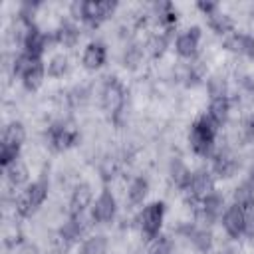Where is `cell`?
<instances>
[{
    "label": "cell",
    "mask_w": 254,
    "mask_h": 254,
    "mask_svg": "<svg viewBox=\"0 0 254 254\" xmlns=\"http://www.w3.org/2000/svg\"><path fill=\"white\" fill-rule=\"evenodd\" d=\"M218 135V125L208 117V113H202L194 119L189 131V147L198 157H212L214 143Z\"/></svg>",
    "instance_id": "obj_1"
},
{
    "label": "cell",
    "mask_w": 254,
    "mask_h": 254,
    "mask_svg": "<svg viewBox=\"0 0 254 254\" xmlns=\"http://www.w3.org/2000/svg\"><path fill=\"white\" fill-rule=\"evenodd\" d=\"M48 192H50V183H48L46 177H40V179L32 181L14 198V210H16V214L22 216V218L32 216L46 202Z\"/></svg>",
    "instance_id": "obj_2"
},
{
    "label": "cell",
    "mask_w": 254,
    "mask_h": 254,
    "mask_svg": "<svg viewBox=\"0 0 254 254\" xmlns=\"http://www.w3.org/2000/svg\"><path fill=\"white\" fill-rule=\"evenodd\" d=\"M101 107L103 111L107 113V117H111L113 121L119 119L123 107H125V87L123 83L111 75L103 81V87H101Z\"/></svg>",
    "instance_id": "obj_3"
},
{
    "label": "cell",
    "mask_w": 254,
    "mask_h": 254,
    "mask_svg": "<svg viewBox=\"0 0 254 254\" xmlns=\"http://www.w3.org/2000/svg\"><path fill=\"white\" fill-rule=\"evenodd\" d=\"M163 220H165V202L163 200H153V202L145 204L137 216L139 230L147 240L161 234Z\"/></svg>",
    "instance_id": "obj_4"
},
{
    "label": "cell",
    "mask_w": 254,
    "mask_h": 254,
    "mask_svg": "<svg viewBox=\"0 0 254 254\" xmlns=\"http://www.w3.org/2000/svg\"><path fill=\"white\" fill-rule=\"evenodd\" d=\"M46 139H48V145L54 151H65V149L77 145L79 131L71 121H56L48 127Z\"/></svg>",
    "instance_id": "obj_5"
},
{
    "label": "cell",
    "mask_w": 254,
    "mask_h": 254,
    "mask_svg": "<svg viewBox=\"0 0 254 254\" xmlns=\"http://www.w3.org/2000/svg\"><path fill=\"white\" fill-rule=\"evenodd\" d=\"M115 0H81V22L89 28H97L117 10Z\"/></svg>",
    "instance_id": "obj_6"
},
{
    "label": "cell",
    "mask_w": 254,
    "mask_h": 254,
    "mask_svg": "<svg viewBox=\"0 0 254 254\" xmlns=\"http://www.w3.org/2000/svg\"><path fill=\"white\" fill-rule=\"evenodd\" d=\"M117 214V200L109 189H103L89 208V218L95 224H109Z\"/></svg>",
    "instance_id": "obj_7"
},
{
    "label": "cell",
    "mask_w": 254,
    "mask_h": 254,
    "mask_svg": "<svg viewBox=\"0 0 254 254\" xmlns=\"http://www.w3.org/2000/svg\"><path fill=\"white\" fill-rule=\"evenodd\" d=\"M200 38H202V32L198 26H190L187 30H183L177 40H175V52L183 58V60H194L196 54H198V46H200Z\"/></svg>",
    "instance_id": "obj_8"
},
{
    "label": "cell",
    "mask_w": 254,
    "mask_h": 254,
    "mask_svg": "<svg viewBox=\"0 0 254 254\" xmlns=\"http://www.w3.org/2000/svg\"><path fill=\"white\" fill-rule=\"evenodd\" d=\"M212 190H216V189H214V175H212V171H208V169H196V171H192L189 189L185 190L187 196L204 198V196H206L208 192H212Z\"/></svg>",
    "instance_id": "obj_9"
},
{
    "label": "cell",
    "mask_w": 254,
    "mask_h": 254,
    "mask_svg": "<svg viewBox=\"0 0 254 254\" xmlns=\"http://www.w3.org/2000/svg\"><path fill=\"white\" fill-rule=\"evenodd\" d=\"M89 228V222L85 218V214H69V218L60 226L58 236L64 238L69 246H73Z\"/></svg>",
    "instance_id": "obj_10"
},
{
    "label": "cell",
    "mask_w": 254,
    "mask_h": 254,
    "mask_svg": "<svg viewBox=\"0 0 254 254\" xmlns=\"http://www.w3.org/2000/svg\"><path fill=\"white\" fill-rule=\"evenodd\" d=\"M52 44H56L54 32H52V34H48V32H44V30H40V28L36 26V28H32V30L28 32V36L24 38L22 48H24V52H28V54L44 56V52H46V50H50V46H52Z\"/></svg>",
    "instance_id": "obj_11"
},
{
    "label": "cell",
    "mask_w": 254,
    "mask_h": 254,
    "mask_svg": "<svg viewBox=\"0 0 254 254\" xmlns=\"http://www.w3.org/2000/svg\"><path fill=\"white\" fill-rule=\"evenodd\" d=\"M240 169L238 159L230 153V151H216L212 153V175L218 179H230L236 175V171Z\"/></svg>",
    "instance_id": "obj_12"
},
{
    "label": "cell",
    "mask_w": 254,
    "mask_h": 254,
    "mask_svg": "<svg viewBox=\"0 0 254 254\" xmlns=\"http://www.w3.org/2000/svg\"><path fill=\"white\" fill-rule=\"evenodd\" d=\"M244 208L238 204H230L226 206V210L222 212V228L230 238H240L244 234Z\"/></svg>",
    "instance_id": "obj_13"
},
{
    "label": "cell",
    "mask_w": 254,
    "mask_h": 254,
    "mask_svg": "<svg viewBox=\"0 0 254 254\" xmlns=\"http://www.w3.org/2000/svg\"><path fill=\"white\" fill-rule=\"evenodd\" d=\"M224 50L238 54V56H246V58H254V36L246 34V32H232L228 36H224L222 42Z\"/></svg>",
    "instance_id": "obj_14"
},
{
    "label": "cell",
    "mask_w": 254,
    "mask_h": 254,
    "mask_svg": "<svg viewBox=\"0 0 254 254\" xmlns=\"http://www.w3.org/2000/svg\"><path fill=\"white\" fill-rule=\"evenodd\" d=\"M107 62V46L101 40H91L81 54V64L85 69H99Z\"/></svg>",
    "instance_id": "obj_15"
},
{
    "label": "cell",
    "mask_w": 254,
    "mask_h": 254,
    "mask_svg": "<svg viewBox=\"0 0 254 254\" xmlns=\"http://www.w3.org/2000/svg\"><path fill=\"white\" fill-rule=\"evenodd\" d=\"M93 204V190L87 183H79L73 187L69 196V214H85Z\"/></svg>",
    "instance_id": "obj_16"
},
{
    "label": "cell",
    "mask_w": 254,
    "mask_h": 254,
    "mask_svg": "<svg viewBox=\"0 0 254 254\" xmlns=\"http://www.w3.org/2000/svg\"><path fill=\"white\" fill-rule=\"evenodd\" d=\"M183 232L187 234V238L190 240V244L198 252L208 254L212 250V232L208 228H202V226H196V224H187L183 228Z\"/></svg>",
    "instance_id": "obj_17"
},
{
    "label": "cell",
    "mask_w": 254,
    "mask_h": 254,
    "mask_svg": "<svg viewBox=\"0 0 254 254\" xmlns=\"http://www.w3.org/2000/svg\"><path fill=\"white\" fill-rule=\"evenodd\" d=\"M54 38H56V44L64 48H73L79 40V28L75 26L73 20H62L60 26L54 30Z\"/></svg>",
    "instance_id": "obj_18"
},
{
    "label": "cell",
    "mask_w": 254,
    "mask_h": 254,
    "mask_svg": "<svg viewBox=\"0 0 254 254\" xmlns=\"http://www.w3.org/2000/svg\"><path fill=\"white\" fill-rule=\"evenodd\" d=\"M169 177L175 183V187H179L181 190H187L189 183H190V177H192V171L187 167V163L183 159L175 157L169 165Z\"/></svg>",
    "instance_id": "obj_19"
},
{
    "label": "cell",
    "mask_w": 254,
    "mask_h": 254,
    "mask_svg": "<svg viewBox=\"0 0 254 254\" xmlns=\"http://www.w3.org/2000/svg\"><path fill=\"white\" fill-rule=\"evenodd\" d=\"M26 141V127L20 121H10L2 129V145L8 147H22Z\"/></svg>",
    "instance_id": "obj_20"
},
{
    "label": "cell",
    "mask_w": 254,
    "mask_h": 254,
    "mask_svg": "<svg viewBox=\"0 0 254 254\" xmlns=\"http://www.w3.org/2000/svg\"><path fill=\"white\" fill-rule=\"evenodd\" d=\"M155 16H157L159 24L165 28V32H171L179 20V14H177V8L173 2H157L155 4Z\"/></svg>",
    "instance_id": "obj_21"
},
{
    "label": "cell",
    "mask_w": 254,
    "mask_h": 254,
    "mask_svg": "<svg viewBox=\"0 0 254 254\" xmlns=\"http://www.w3.org/2000/svg\"><path fill=\"white\" fill-rule=\"evenodd\" d=\"M230 97H218V99H210L208 103V117L220 127L228 121V115H230Z\"/></svg>",
    "instance_id": "obj_22"
},
{
    "label": "cell",
    "mask_w": 254,
    "mask_h": 254,
    "mask_svg": "<svg viewBox=\"0 0 254 254\" xmlns=\"http://www.w3.org/2000/svg\"><path fill=\"white\" fill-rule=\"evenodd\" d=\"M4 175H6L8 185L14 187V189H20V187H28V185H30V183H28L30 173H28V167H26L22 161H16V163H12L10 167H6V169H4Z\"/></svg>",
    "instance_id": "obj_23"
},
{
    "label": "cell",
    "mask_w": 254,
    "mask_h": 254,
    "mask_svg": "<svg viewBox=\"0 0 254 254\" xmlns=\"http://www.w3.org/2000/svg\"><path fill=\"white\" fill-rule=\"evenodd\" d=\"M109 250V240L105 234H91L81 240L79 244V254H107Z\"/></svg>",
    "instance_id": "obj_24"
},
{
    "label": "cell",
    "mask_w": 254,
    "mask_h": 254,
    "mask_svg": "<svg viewBox=\"0 0 254 254\" xmlns=\"http://www.w3.org/2000/svg\"><path fill=\"white\" fill-rule=\"evenodd\" d=\"M206 22H208V26H210L216 34H220V36H228V34L234 32V20H232V16L226 14V12H222V10H218V12H214L212 16H208Z\"/></svg>",
    "instance_id": "obj_25"
},
{
    "label": "cell",
    "mask_w": 254,
    "mask_h": 254,
    "mask_svg": "<svg viewBox=\"0 0 254 254\" xmlns=\"http://www.w3.org/2000/svg\"><path fill=\"white\" fill-rule=\"evenodd\" d=\"M149 194V181L145 177H135L131 183H129V189H127V198L133 206L137 204H143V200L147 198Z\"/></svg>",
    "instance_id": "obj_26"
},
{
    "label": "cell",
    "mask_w": 254,
    "mask_h": 254,
    "mask_svg": "<svg viewBox=\"0 0 254 254\" xmlns=\"http://www.w3.org/2000/svg\"><path fill=\"white\" fill-rule=\"evenodd\" d=\"M44 77H46V65H44V62H42V64H36L34 67H30L28 71H24V73L20 75L22 85H24L28 91H36V89L44 83Z\"/></svg>",
    "instance_id": "obj_27"
},
{
    "label": "cell",
    "mask_w": 254,
    "mask_h": 254,
    "mask_svg": "<svg viewBox=\"0 0 254 254\" xmlns=\"http://www.w3.org/2000/svg\"><path fill=\"white\" fill-rule=\"evenodd\" d=\"M200 204L206 212H210L216 220L222 216V212L226 210V200H224V194H220L218 190H212L208 192L204 198H200Z\"/></svg>",
    "instance_id": "obj_28"
},
{
    "label": "cell",
    "mask_w": 254,
    "mask_h": 254,
    "mask_svg": "<svg viewBox=\"0 0 254 254\" xmlns=\"http://www.w3.org/2000/svg\"><path fill=\"white\" fill-rule=\"evenodd\" d=\"M232 204H238L244 210L254 206V185H250L248 181L240 183L232 192Z\"/></svg>",
    "instance_id": "obj_29"
},
{
    "label": "cell",
    "mask_w": 254,
    "mask_h": 254,
    "mask_svg": "<svg viewBox=\"0 0 254 254\" xmlns=\"http://www.w3.org/2000/svg\"><path fill=\"white\" fill-rule=\"evenodd\" d=\"M143 56H145V50L141 44H129L125 50H123V56H121V62L127 69H137L143 62Z\"/></svg>",
    "instance_id": "obj_30"
},
{
    "label": "cell",
    "mask_w": 254,
    "mask_h": 254,
    "mask_svg": "<svg viewBox=\"0 0 254 254\" xmlns=\"http://www.w3.org/2000/svg\"><path fill=\"white\" fill-rule=\"evenodd\" d=\"M69 71V60H67V56L65 54H56V56H52V60L48 62V65H46V73L50 75V77H64L65 73Z\"/></svg>",
    "instance_id": "obj_31"
},
{
    "label": "cell",
    "mask_w": 254,
    "mask_h": 254,
    "mask_svg": "<svg viewBox=\"0 0 254 254\" xmlns=\"http://www.w3.org/2000/svg\"><path fill=\"white\" fill-rule=\"evenodd\" d=\"M169 38L171 34L169 32H159V34H153L147 42V50L151 52L153 58H161L165 54V50L169 48Z\"/></svg>",
    "instance_id": "obj_32"
},
{
    "label": "cell",
    "mask_w": 254,
    "mask_h": 254,
    "mask_svg": "<svg viewBox=\"0 0 254 254\" xmlns=\"http://www.w3.org/2000/svg\"><path fill=\"white\" fill-rule=\"evenodd\" d=\"M173 252H175L173 240L165 234H159V236L151 238L149 244H147V254H173Z\"/></svg>",
    "instance_id": "obj_33"
},
{
    "label": "cell",
    "mask_w": 254,
    "mask_h": 254,
    "mask_svg": "<svg viewBox=\"0 0 254 254\" xmlns=\"http://www.w3.org/2000/svg\"><path fill=\"white\" fill-rule=\"evenodd\" d=\"M206 91H208L210 99L228 97V81L222 75H210L206 81Z\"/></svg>",
    "instance_id": "obj_34"
},
{
    "label": "cell",
    "mask_w": 254,
    "mask_h": 254,
    "mask_svg": "<svg viewBox=\"0 0 254 254\" xmlns=\"http://www.w3.org/2000/svg\"><path fill=\"white\" fill-rule=\"evenodd\" d=\"M20 161V147H8V145H2L0 147V165L2 169L10 167L12 163Z\"/></svg>",
    "instance_id": "obj_35"
},
{
    "label": "cell",
    "mask_w": 254,
    "mask_h": 254,
    "mask_svg": "<svg viewBox=\"0 0 254 254\" xmlns=\"http://www.w3.org/2000/svg\"><path fill=\"white\" fill-rule=\"evenodd\" d=\"M242 133L248 141H254V111L242 119Z\"/></svg>",
    "instance_id": "obj_36"
},
{
    "label": "cell",
    "mask_w": 254,
    "mask_h": 254,
    "mask_svg": "<svg viewBox=\"0 0 254 254\" xmlns=\"http://www.w3.org/2000/svg\"><path fill=\"white\" fill-rule=\"evenodd\" d=\"M244 212H246V216H244V234L254 238V206L246 208Z\"/></svg>",
    "instance_id": "obj_37"
},
{
    "label": "cell",
    "mask_w": 254,
    "mask_h": 254,
    "mask_svg": "<svg viewBox=\"0 0 254 254\" xmlns=\"http://www.w3.org/2000/svg\"><path fill=\"white\" fill-rule=\"evenodd\" d=\"M196 8L208 18V16H212L214 12L220 10V4H218V2H204V0H200V2H196Z\"/></svg>",
    "instance_id": "obj_38"
},
{
    "label": "cell",
    "mask_w": 254,
    "mask_h": 254,
    "mask_svg": "<svg viewBox=\"0 0 254 254\" xmlns=\"http://www.w3.org/2000/svg\"><path fill=\"white\" fill-rule=\"evenodd\" d=\"M85 99H87V89H85V87H81V85H79V87H75V89L69 93V101H71L73 105H81Z\"/></svg>",
    "instance_id": "obj_39"
},
{
    "label": "cell",
    "mask_w": 254,
    "mask_h": 254,
    "mask_svg": "<svg viewBox=\"0 0 254 254\" xmlns=\"http://www.w3.org/2000/svg\"><path fill=\"white\" fill-rule=\"evenodd\" d=\"M248 183H250V185H254V163L248 167Z\"/></svg>",
    "instance_id": "obj_40"
},
{
    "label": "cell",
    "mask_w": 254,
    "mask_h": 254,
    "mask_svg": "<svg viewBox=\"0 0 254 254\" xmlns=\"http://www.w3.org/2000/svg\"><path fill=\"white\" fill-rule=\"evenodd\" d=\"M173 254H177V252H173Z\"/></svg>",
    "instance_id": "obj_41"
}]
</instances>
